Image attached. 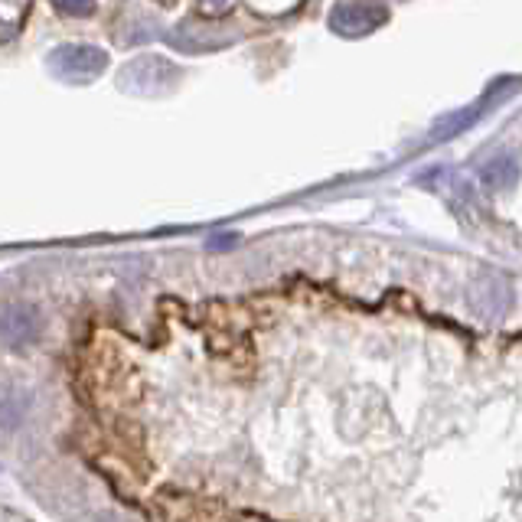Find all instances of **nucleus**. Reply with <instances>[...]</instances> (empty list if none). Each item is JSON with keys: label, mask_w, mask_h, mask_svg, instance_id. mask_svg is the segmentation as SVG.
<instances>
[{"label": "nucleus", "mask_w": 522, "mask_h": 522, "mask_svg": "<svg viewBox=\"0 0 522 522\" xmlns=\"http://www.w3.org/2000/svg\"><path fill=\"white\" fill-rule=\"evenodd\" d=\"M49 69L69 85H89L108 69V53L92 43H62L49 53Z\"/></svg>", "instance_id": "f257e3e1"}, {"label": "nucleus", "mask_w": 522, "mask_h": 522, "mask_svg": "<svg viewBox=\"0 0 522 522\" xmlns=\"http://www.w3.org/2000/svg\"><path fill=\"white\" fill-rule=\"evenodd\" d=\"M385 23V7L379 0H340L330 14V30L340 36H369Z\"/></svg>", "instance_id": "f03ea898"}, {"label": "nucleus", "mask_w": 522, "mask_h": 522, "mask_svg": "<svg viewBox=\"0 0 522 522\" xmlns=\"http://www.w3.org/2000/svg\"><path fill=\"white\" fill-rule=\"evenodd\" d=\"M40 333H43V314L36 304L17 301V304H7L4 310H0V340H4L7 346L23 350V346L40 340Z\"/></svg>", "instance_id": "7ed1b4c3"}, {"label": "nucleus", "mask_w": 522, "mask_h": 522, "mask_svg": "<svg viewBox=\"0 0 522 522\" xmlns=\"http://www.w3.org/2000/svg\"><path fill=\"white\" fill-rule=\"evenodd\" d=\"M516 180H519V164H516V157H509V154H500V157L487 160V167L480 170L483 190H490V193L513 190Z\"/></svg>", "instance_id": "20e7f679"}, {"label": "nucleus", "mask_w": 522, "mask_h": 522, "mask_svg": "<svg viewBox=\"0 0 522 522\" xmlns=\"http://www.w3.org/2000/svg\"><path fill=\"white\" fill-rule=\"evenodd\" d=\"M33 395L20 385H0V428H17L30 412Z\"/></svg>", "instance_id": "39448f33"}, {"label": "nucleus", "mask_w": 522, "mask_h": 522, "mask_svg": "<svg viewBox=\"0 0 522 522\" xmlns=\"http://www.w3.org/2000/svg\"><path fill=\"white\" fill-rule=\"evenodd\" d=\"M477 115H480L477 108H461V111H454V115L438 118V121H434V128H431V141H451V138H457V134L467 131L470 124L477 121Z\"/></svg>", "instance_id": "423d86ee"}, {"label": "nucleus", "mask_w": 522, "mask_h": 522, "mask_svg": "<svg viewBox=\"0 0 522 522\" xmlns=\"http://www.w3.org/2000/svg\"><path fill=\"white\" fill-rule=\"evenodd\" d=\"M56 4L72 17H85V14H92L95 10V0H56Z\"/></svg>", "instance_id": "0eeeda50"}, {"label": "nucleus", "mask_w": 522, "mask_h": 522, "mask_svg": "<svg viewBox=\"0 0 522 522\" xmlns=\"http://www.w3.org/2000/svg\"><path fill=\"white\" fill-rule=\"evenodd\" d=\"M200 4H203V10H226L232 0H200Z\"/></svg>", "instance_id": "6e6552de"}, {"label": "nucleus", "mask_w": 522, "mask_h": 522, "mask_svg": "<svg viewBox=\"0 0 522 522\" xmlns=\"http://www.w3.org/2000/svg\"><path fill=\"white\" fill-rule=\"evenodd\" d=\"M209 245H213V248H229V245H235V235H216Z\"/></svg>", "instance_id": "1a4fd4ad"}]
</instances>
